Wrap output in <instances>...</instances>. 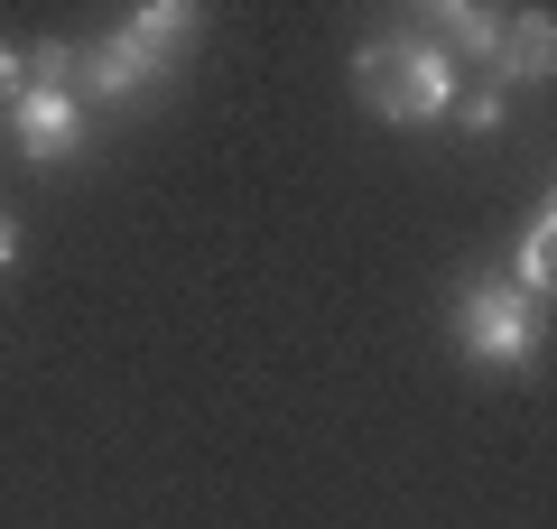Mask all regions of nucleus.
<instances>
[{
  "label": "nucleus",
  "instance_id": "1",
  "mask_svg": "<svg viewBox=\"0 0 557 529\" xmlns=\"http://www.w3.org/2000/svg\"><path fill=\"white\" fill-rule=\"evenodd\" d=\"M354 94L381 121H446L456 112V57L437 38H381L354 57Z\"/></svg>",
  "mask_w": 557,
  "mask_h": 529
},
{
  "label": "nucleus",
  "instance_id": "2",
  "mask_svg": "<svg viewBox=\"0 0 557 529\" xmlns=\"http://www.w3.org/2000/svg\"><path fill=\"white\" fill-rule=\"evenodd\" d=\"M456 344L474 353V362H493V372H520L539 353V307L511 288V279H474L456 307Z\"/></svg>",
  "mask_w": 557,
  "mask_h": 529
},
{
  "label": "nucleus",
  "instance_id": "3",
  "mask_svg": "<svg viewBox=\"0 0 557 529\" xmlns=\"http://www.w3.org/2000/svg\"><path fill=\"white\" fill-rule=\"evenodd\" d=\"M10 149L38 158V168H57V158L84 149V102L57 94V84H28L20 102H10Z\"/></svg>",
  "mask_w": 557,
  "mask_h": 529
},
{
  "label": "nucleus",
  "instance_id": "4",
  "mask_svg": "<svg viewBox=\"0 0 557 529\" xmlns=\"http://www.w3.org/2000/svg\"><path fill=\"white\" fill-rule=\"evenodd\" d=\"M168 75V57H149V47L121 28V38H102V47H75V102L94 94V102H131L139 84H159Z\"/></svg>",
  "mask_w": 557,
  "mask_h": 529
},
{
  "label": "nucleus",
  "instance_id": "5",
  "mask_svg": "<svg viewBox=\"0 0 557 529\" xmlns=\"http://www.w3.org/2000/svg\"><path fill=\"white\" fill-rule=\"evenodd\" d=\"M548 47H557V28H548V10H520V20H502V38H493V75L502 84H548Z\"/></svg>",
  "mask_w": 557,
  "mask_h": 529
},
{
  "label": "nucleus",
  "instance_id": "6",
  "mask_svg": "<svg viewBox=\"0 0 557 529\" xmlns=\"http://www.w3.org/2000/svg\"><path fill=\"white\" fill-rule=\"evenodd\" d=\"M548 270H557V214L539 205V214H530V233L511 242V288L530 297V307H548Z\"/></svg>",
  "mask_w": 557,
  "mask_h": 529
},
{
  "label": "nucleus",
  "instance_id": "7",
  "mask_svg": "<svg viewBox=\"0 0 557 529\" xmlns=\"http://www.w3.org/2000/svg\"><path fill=\"white\" fill-rule=\"evenodd\" d=\"M121 28H131V38L149 47V57H168V65H177V47L196 38V10H186V0H149V10H131Z\"/></svg>",
  "mask_w": 557,
  "mask_h": 529
},
{
  "label": "nucleus",
  "instance_id": "8",
  "mask_svg": "<svg viewBox=\"0 0 557 529\" xmlns=\"http://www.w3.org/2000/svg\"><path fill=\"white\" fill-rule=\"evenodd\" d=\"M437 28H446V57H456V47H465V57H493V38H502V10H465V0H446V10H437Z\"/></svg>",
  "mask_w": 557,
  "mask_h": 529
},
{
  "label": "nucleus",
  "instance_id": "9",
  "mask_svg": "<svg viewBox=\"0 0 557 529\" xmlns=\"http://www.w3.org/2000/svg\"><path fill=\"white\" fill-rule=\"evenodd\" d=\"M28 94V57H20V47H0V102H20Z\"/></svg>",
  "mask_w": 557,
  "mask_h": 529
},
{
  "label": "nucleus",
  "instance_id": "10",
  "mask_svg": "<svg viewBox=\"0 0 557 529\" xmlns=\"http://www.w3.org/2000/svg\"><path fill=\"white\" fill-rule=\"evenodd\" d=\"M10 260H20V233H10V223H0V270H10Z\"/></svg>",
  "mask_w": 557,
  "mask_h": 529
}]
</instances>
